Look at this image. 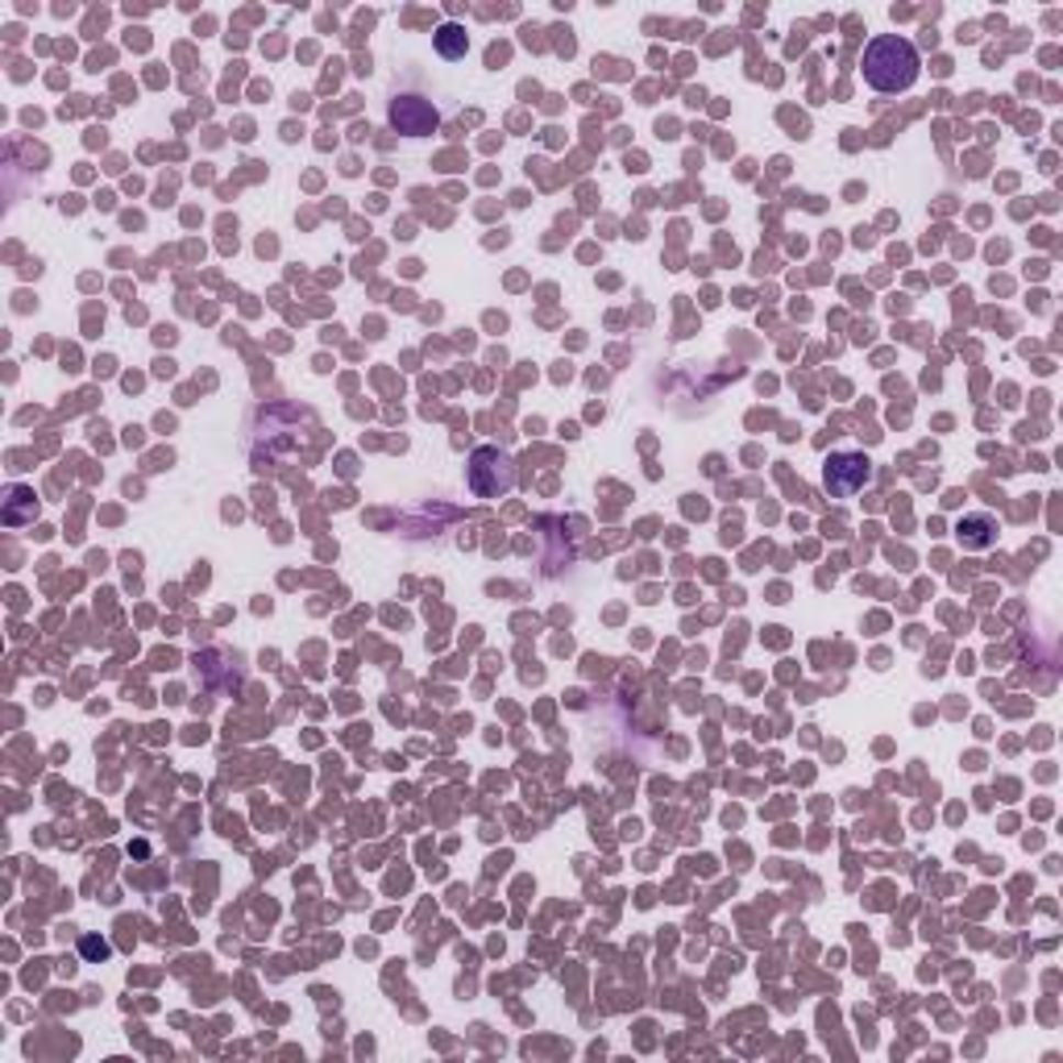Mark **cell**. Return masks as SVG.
I'll list each match as a JSON object with an SVG mask.
<instances>
[{"label": "cell", "mask_w": 1063, "mask_h": 1063, "mask_svg": "<svg viewBox=\"0 0 1063 1063\" xmlns=\"http://www.w3.org/2000/svg\"><path fill=\"white\" fill-rule=\"evenodd\" d=\"M918 67H922V63H918V51L910 37L881 34L864 46V79H868V88H877V92H885V96L915 88Z\"/></svg>", "instance_id": "obj_1"}, {"label": "cell", "mask_w": 1063, "mask_h": 1063, "mask_svg": "<svg viewBox=\"0 0 1063 1063\" xmlns=\"http://www.w3.org/2000/svg\"><path fill=\"white\" fill-rule=\"evenodd\" d=\"M868 478H873V462H868L864 453H835V457L827 462V469H822V483H827V490H831L835 499L856 495Z\"/></svg>", "instance_id": "obj_2"}, {"label": "cell", "mask_w": 1063, "mask_h": 1063, "mask_svg": "<svg viewBox=\"0 0 1063 1063\" xmlns=\"http://www.w3.org/2000/svg\"><path fill=\"white\" fill-rule=\"evenodd\" d=\"M436 51L445 58H462L469 51V37L462 25H453V21H445L441 30H436Z\"/></svg>", "instance_id": "obj_4"}, {"label": "cell", "mask_w": 1063, "mask_h": 1063, "mask_svg": "<svg viewBox=\"0 0 1063 1063\" xmlns=\"http://www.w3.org/2000/svg\"><path fill=\"white\" fill-rule=\"evenodd\" d=\"M993 520L989 516H972V520L960 523V541L968 544V549H985V544H993Z\"/></svg>", "instance_id": "obj_5"}, {"label": "cell", "mask_w": 1063, "mask_h": 1063, "mask_svg": "<svg viewBox=\"0 0 1063 1063\" xmlns=\"http://www.w3.org/2000/svg\"><path fill=\"white\" fill-rule=\"evenodd\" d=\"M391 121L399 133H408V137H420V133H432L436 130V109H432L429 100H420V96H399L391 104Z\"/></svg>", "instance_id": "obj_3"}]
</instances>
